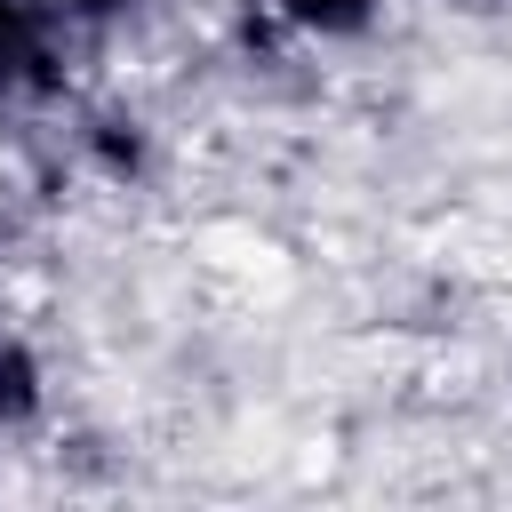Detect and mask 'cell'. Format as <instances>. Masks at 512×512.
I'll list each match as a JSON object with an SVG mask.
<instances>
[{
	"label": "cell",
	"instance_id": "obj_2",
	"mask_svg": "<svg viewBox=\"0 0 512 512\" xmlns=\"http://www.w3.org/2000/svg\"><path fill=\"white\" fill-rule=\"evenodd\" d=\"M80 64L88 48L40 0H0V128H56V112L88 88Z\"/></svg>",
	"mask_w": 512,
	"mask_h": 512
},
{
	"label": "cell",
	"instance_id": "obj_3",
	"mask_svg": "<svg viewBox=\"0 0 512 512\" xmlns=\"http://www.w3.org/2000/svg\"><path fill=\"white\" fill-rule=\"evenodd\" d=\"M64 432V376L40 328L0 312V448H48Z\"/></svg>",
	"mask_w": 512,
	"mask_h": 512
},
{
	"label": "cell",
	"instance_id": "obj_4",
	"mask_svg": "<svg viewBox=\"0 0 512 512\" xmlns=\"http://www.w3.org/2000/svg\"><path fill=\"white\" fill-rule=\"evenodd\" d=\"M280 16V32L304 56H336V48H368L392 24V0H264Z\"/></svg>",
	"mask_w": 512,
	"mask_h": 512
},
{
	"label": "cell",
	"instance_id": "obj_5",
	"mask_svg": "<svg viewBox=\"0 0 512 512\" xmlns=\"http://www.w3.org/2000/svg\"><path fill=\"white\" fill-rule=\"evenodd\" d=\"M88 56H104V48H128L152 16H160V0H40Z\"/></svg>",
	"mask_w": 512,
	"mask_h": 512
},
{
	"label": "cell",
	"instance_id": "obj_1",
	"mask_svg": "<svg viewBox=\"0 0 512 512\" xmlns=\"http://www.w3.org/2000/svg\"><path fill=\"white\" fill-rule=\"evenodd\" d=\"M56 160L64 176H80L88 192H152L168 176V120L128 96V88H80L64 112H56Z\"/></svg>",
	"mask_w": 512,
	"mask_h": 512
}]
</instances>
